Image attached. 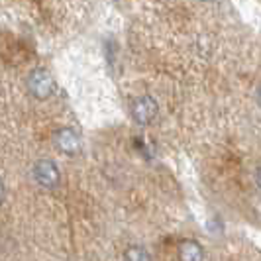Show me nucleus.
I'll use <instances>...</instances> for the list:
<instances>
[{
  "label": "nucleus",
  "mask_w": 261,
  "mask_h": 261,
  "mask_svg": "<svg viewBox=\"0 0 261 261\" xmlns=\"http://www.w3.org/2000/svg\"><path fill=\"white\" fill-rule=\"evenodd\" d=\"M55 79L51 77L49 71L45 69H34L28 75V91L34 98L38 100H47L49 96H53L55 92Z\"/></svg>",
  "instance_id": "obj_1"
},
{
  "label": "nucleus",
  "mask_w": 261,
  "mask_h": 261,
  "mask_svg": "<svg viewBox=\"0 0 261 261\" xmlns=\"http://www.w3.org/2000/svg\"><path fill=\"white\" fill-rule=\"evenodd\" d=\"M157 112H159V106H157L155 98H151V96H138L130 105L132 118L140 126H149L157 118Z\"/></svg>",
  "instance_id": "obj_2"
},
{
  "label": "nucleus",
  "mask_w": 261,
  "mask_h": 261,
  "mask_svg": "<svg viewBox=\"0 0 261 261\" xmlns=\"http://www.w3.org/2000/svg\"><path fill=\"white\" fill-rule=\"evenodd\" d=\"M32 175L36 179V183L43 189H55L61 183V173L57 169V165L51 159H39L32 167Z\"/></svg>",
  "instance_id": "obj_3"
},
{
  "label": "nucleus",
  "mask_w": 261,
  "mask_h": 261,
  "mask_svg": "<svg viewBox=\"0 0 261 261\" xmlns=\"http://www.w3.org/2000/svg\"><path fill=\"white\" fill-rule=\"evenodd\" d=\"M53 144L55 147L65 153V155H77L81 151V136L73 128H59L53 134Z\"/></svg>",
  "instance_id": "obj_4"
},
{
  "label": "nucleus",
  "mask_w": 261,
  "mask_h": 261,
  "mask_svg": "<svg viewBox=\"0 0 261 261\" xmlns=\"http://www.w3.org/2000/svg\"><path fill=\"white\" fill-rule=\"evenodd\" d=\"M179 261H204V249L196 240H183L177 248Z\"/></svg>",
  "instance_id": "obj_5"
},
{
  "label": "nucleus",
  "mask_w": 261,
  "mask_h": 261,
  "mask_svg": "<svg viewBox=\"0 0 261 261\" xmlns=\"http://www.w3.org/2000/svg\"><path fill=\"white\" fill-rule=\"evenodd\" d=\"M124 261H153V257L144 246L134 244V246H128L124 251Z\"/></svg>",
  "instance_id": "obj_6"
},
{
  "label": "nucleus",
  "mask_w": 261,
  "mask_h": 261,
  "mask_svg": "<svg viewBox=\"0 0 261 261\" xmlns=\"http://www.w3.org/2000/svg\"><path fill=\"white\" fill-rule=\"evenodd\" d=\"M255 181H257V187H259V191H261V165L257 167V171H255Z\"/></svg>",
  "instance_id": "obj_7"
},
{
  "label": "nucleus",
  "mask_w": 261,
  "mask_h": 261,
  "mask_svg": "<svg viewBox=\"0 0 261 261\" xmlns=\"http://www.w3.org/2000/svg\"><path fill=\"white\" fill-rule=\"evenodd\" d=\"M255 98H257V102H259V106H261V87L257 89V92H255Z\"/></svg>",
  "instance_id": "obj_8"
}]
</instances>
